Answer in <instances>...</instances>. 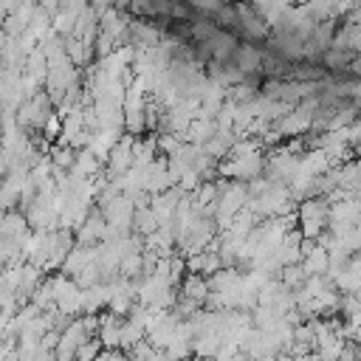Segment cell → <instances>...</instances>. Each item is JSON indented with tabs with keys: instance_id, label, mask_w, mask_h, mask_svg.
<instances>
[{
	"instance_id": "1",
	"label": "cell",
	"mask_w": 361,
	"mask_h": 361,
	"mask_svg": "<svg viewBox=\"0 0 361 361\" xmlns=\"http://www.w3.org/2000/svg\"><path fill=\"white\" fill-rule=\"evenodd\" d=\"M296 223H299V234L302 240H319L324 231H327V223H330V200L327 197H307L299 203L296 209Z\"/></svg>"
},
{
	"instance_id": "2",
	"label": "cell",
	"mask_w": 361,
	"mask_h": 361,
	"mask_svg": "<svg viewBox=\"0 0 361 361\" xmlns=\"http://www.w3.org/2000/svg\"><path fill=\"white\" fill-rule=\"evenodd\" d=\"M54 102H51V96L48 93H34V96H28L25 102H23V107H20V116H17V121L23 124V127H31V130H45V124L54 118V107H51Z\"/></svg>"
},
{
	"instance_id": "3",
	"label": "cell",
	"mask_w": 361,
	"mask_h": 361,
	"mask_svg": "<svg viewBox=\"0 0 361 361\" xmlns=\"http://www.w3.org/2000/svg\"><path fill=\"white\" fill-rule=\"evenodd\" d=\"M327 248H322L319 243L313 240H305L302 243V259H299V268L305 271V276H324L327 274Z\"/></svg>"
},
{
	"instance_id": "4",
	"label": "cell",
	"mask_w": 361,
	"mask_h": 361,
	"mask_svg": "<svg viewBox=\"0 0 361 361\" xmlns=\"http://www.w3.org/2000/svg\"><path fill=\"white\" fill-rule=\"evenodd\" d=\"M133 141H135L133 135L118 138V141L113 144V149L107 152V169H110L113 180L121 178L127 169H133Z\"/></svg>"
},
{
	"instance_id": "5",
	"label": "cell",
	"mask_w": 361,
	"mask_h": 361,
	"mask_svg": "<svg viewBox=\"0 0 361 361\" xmlns=\"http://www.w3.org/2000/svg\"><path fill=\"white\" fill-rule=\"evenodd\" d=\"M121 324H124V319L121 316H113V313H107V316L99 319L96 338H99V344L104 350H118L121 347Z\"/></svg>"
},
{
	"instance_id": "6",
	"label": "cell",
	"mask_w": 361,
	"mask_h": 361,
	"mask_svg": "<svg viewBox=\"0 0 361 361\" xmlns=\"http://www.w3.org/2000/svg\"><path fill=\"white\" fill-rule=\"evenodd\" d=\"M180 299L195 305V307H203V302L209 299V282L197 274H186L180 279Z\"/></svg>"
},
{
	"instance_id": "7",
	"label": "cell",
	"mask_w": 361,
	"mask_h": 361,
	"mask_svg": "<svg viewBox=\"0 0 361 361\" xmlns=\"http://www.w3.org/2000/svg\"><path fill=\"white\" fill-rule=\"evenodd\" d=\"M333 48L336 51H344V54H361V25L344 23L333 34Z\"/></svg>"
},
{
	"instance_id": "8",
	"label": "cell",
	"mask_w": 361,
	"mask_h": 361,
	"mask_svg": "<svg viewBox=\"0 0 361 361\" xmlns=\"http://www.w3.org/2000/svg\"><path fill=\"white\" fill-rule=\"evenodd\" d=\"M333 288L341 293H353V296L361 290V257H353L347 262V268L333 279Z\"/></svg>"
},
{
	"instance_id": "9",
	"label": "cell",
	"mask_w": 361,
	"mask_h": 361,
	"mask_svg": "<svg viewBox=\"0 0 361 361\" xmlns=\"http://www.w3.org/2000/svg\"><path fill=\"white\" fill-rule=\"evenodd\" d=\"M234 59H237L240 73H243V71H259V65H262V54H259L254 45H240V48L234 51Z\"/></svg>"
},
{
	"instance_id": "10",
	"label": "cell",
	"mask_w": 361,
	"mask_h": 361,
	"mask_svg": "<svg viewBox=\"0 0 361 361\" xmlns=\"http://www.w3.org/2000/svg\"><path fill=\"white\" fill-rule=\"evenodd\" d=\"M305 271L299 268V265H288V268H282L279 271V282L288 288V290H299L302 285H305Z\"/></svg>"
},
{
	"instance_id": "11",
	"label": "cell",
	"mask_w": 361,
	"mask_h": 361,
	"mask_svg": "<svg viewBox=\"0 0 361 361\" xmlns=\"http://www.w3.org/2000/svg\"><path fill=\"white\" fill-rule=\"evenodd\" d=\"M99 353H102V344H99V338L93 336V338H87V341L76 350V358H73V361H96Z\"/></svg>"
},
{
	"instance_id": "12",
	"label": "cell",
	"mask_w": 361,
	"mask_h": 361,
	"mask_svg": "<svg viewBox=\"0 0 361 361\" xmlns=\"http://www.w3.org/2000/svg\"><path fill=\"white\" fill-rule=\"evenodd\" d=\"M324 62L330 65V68H347L350 62H353V54H344V51H324Z\"/></svg>"
},
{
	"instance_id": "13",
	"label": "cell",
	"mask_w": 361,
	"mask_h": 361,
	"mask_svg": "<svg viewBox=\"0 0 361 361\" xmlns=\"http://www.w3.org/2000/svg\"><path fill=\"white\" fill-rule=\"evenodd\" d=\"M96 361H130L121 350H102L99 355H96Z\"/></svg>"
},
{
	"instance_id": "14",
	"label": "cell",
	"mask_w": 361,
	"mask_h": 361,
	"mask_svg": "<svg viewBox=\"0 0 361 361\" xmlns=\"http://www.w3.org/2000/svg\"><path fill=\"white\" fill-rule=\"evenodd\" d=\"M347 68H350V71H353L355 76H361V56H353V62H350Z\"/></svg>"
}]
</instances>
